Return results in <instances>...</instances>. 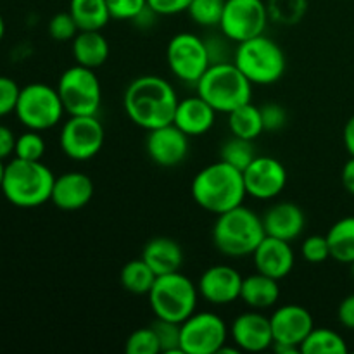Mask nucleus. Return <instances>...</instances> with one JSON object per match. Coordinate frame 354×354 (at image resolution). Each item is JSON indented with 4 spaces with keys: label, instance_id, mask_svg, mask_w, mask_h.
I'll use <instances>...</instances> for the list:
<instances>
[{
    "label": "nucleus",
    "instance_id": "c9c22d12",
    "mask_svg": "<svg viewBox=\"0 0 354 354\" xmlns=\"http://www.w3.org/2000/svg\"><path fill=\"white\" fill-rule=\"evenodd\" d=\"M152 328H154L156 335H158L161 353L183 354L182 349H180V324L156 318L154 324H152Z\"/></svg>",
    "mask_w": 354,
    "mask_h": 354
},
{
    "label": "nucleus",
    "instance_id": "c03bdc74",
    "mask_svg": "<svg viewBox=\"0 0 354 354\" xmlns=\"http://www.w3.org/2000/svg\"><path fill=\"white\" fill-rule=\"evenodd\" d=\"M337 318L342 327L354 330V294H349L348 297L341 301L337 310Z\"/></svg>",
    "mask_w": 354,
    "mask_h": 354
},
{
    "label": "nucleus",
    "instance_id": "79ce46f5",
    "mask_svg": "<svg viewBox=\"0 0 354 354\" xmlns=\"http://www.w3.org/2000/svg\"><path fill=\"white\" fill-rule=\"evenodd\" d=\"M259 109L265 131H280L287 124V111L280 104L268 102Z\"/></svg>",
    "mask_w": 354,
    "mask_h": 354
},
{
    "label": "nucleus",
    "instance_id": "f257e3e1",
    "mask_svg": "<svg viewBox=\"0 0 354 354\" xmlns=\"http://www.w3.org/2000/svg\"><path fill=\"white\" fill-rule=\"evenodd\" d=\"M123 106L131 123L149 131L173 123L178 95L168 80L145 75L138 76L128 85Z\"/></svg>",
    "mask_w": 354,
    "mask_h": 354
},
{
    "label": "nucleus",
    "instance_id": "5701e85b",
    "mask_svg": "<svg viewBox=\"0 0 354 354\" xmlns=\"http://www.w3.org/2000/svg\"><path fill=\"white\" fill-rule=\"evenodd\" d=\"M142 259L154 270L156 275L180 272L183 265V251L176 241L169 237H154L145 244Z\"/></svg>",
    "mask_w": 354,
    "mask_h": 354
},
{
    "label": "nucleus",
    "instance_id": "b1692460",
    "mask_svg": "<svg viewBox=\"0 0 354 354\" xmlns=\"http://www.w3.org/2000/svg\"><path fill=\"white\" fill-rule=\"evenodd\" d=\"M279 297V280L272 279V277H266L263 273L256 272L254 275H249L242 280L241 299L251 310H268V308L275 306Z\"/></svg>",
    "mask_w": 354,
    "mask_h": 354
},
{
    "label": "nucleus",
    "instance_id": "2f4dec72",
    "mask_svg": "<svg viewBox=\"0 0 354 354\" xmlns=\"http://www.w3.org/2000/svg\"><path fill=\"white\" fill-rule=\"evenodd\" d=\"M256 158L254 147H252V140H245V138H239L232 135L220 149V159L228 162L234 168L244 171L252 159Z\"/></svg>",
    "mask_w": 354,
    "mask_h": 354
},
{
    "label": "nucleus",
    "instance_id": "37998d69",
    "mask_svg": "<svg viewBox=\"0 0 354 354\" xmlns=\"http://www.w3.org/2000/svg\"><path fill=\"white\" fill-rule=\"evenodd\" d=\"M192 0H147V7L158 16H175L187 12Z\"/></svg>",
    "mask_w": 354,
    "mask_h": 354
},
{
    "label": "nucleus",
    "instance_id": "603ef678",
    "mask_svg": "<svg viewBox=\"0 0 354 354\" xmlns=\"http://www.w3.org/2000/svg\"><path fill=\"white\" fill-rule=\"evenodd\" d=\"M351 275H353V279H354V261L351 263Z\"/></svg>",
    "mask_w": 354,
    "mask_h": 354
},
{
    "label": "nucleus",
    "instance_id": "f704fd0d",
    "mask_svg": "<svg viewBox=\"0 0 354 354\" xmlns=\"http://www.w3.org/2000/svg\"><path fill=\"white\" fill-rule=\"evenodd\" d=\"M45 154V140L40 131L28 130L26 133L16 138V149L14 156L26 161H41Z\"/></svg>",
    "mask_w": 354,
    "mask_h": 354
},
{
    "label": "nucleus",
    "instance_id": "423d86ee",
    "mask_svg": "<svg viewBox=\"0 0 354 354\" xmlns=\"http://www.w3.org/2000/svg\"><path fill=\"white\" fill-rule=\"evenodd\" d=\"M234 64L252 85H273L286 73L287 59L282 47L263 33L237 44Z\"/></svg>",
    "mask_w": 354,
    "mask_h": 354
},
{
    "label": "nucleus",
    "instance_id": "412c9836",
    "mask_svg": "<svg viewBox=\"0 0 354 354\" xmlns=\"http://www.w3.org/2000/svg\"><path fill=\"white\" fill-rule=\"evenodd\" d=\"M266 235L292 242L299 237L306 225L304 211L296 203H277L270 206L261 216Z\"/></svg>",
    "mask_w": 354,
    "mask_h": 354
},
{
    "label": "nucleus",
    "instance_id": "1a4fd4ad",
    "mask_svg": "<svg viewBox=\"0 0 354 354\" xmlns=\"http://www.w3.org/2000/svg\"><path fill=\"white\" fill-rule=\"evenodd\" d=\"M14 113L28 130L45 131L59 124L66 109L57 88L45 83H30L21 88Z\"/></svg>",
    "mask_w": 354,
    "mask_h": 354
},
{
    "label": "nucleus",
    "instance_id": "cd10ccee",
    "mask_svg": "<svg viewBox=\"0 0 354 354\" xmlns=\"http://www.w3.org/2000/svg\"><path fill=\"white\" fill-rule=\"evenodd\" d=\"M330 256L339 263L351 265L354 261V216L335 221L327 232Z\"/></svg>",
    "mask_w": 354,
    "mask_h": 354
},
{
    "label": "nucleus",
    "instance_id": "ea45409f",
    "mask_svg": "<svg viewBox=\"0 0 354 354\" xmlns=\"http://www.w3.org/2000/svg\"><path fill=\"white\" fill-rule=\"evenodd\" d=\"M113 19L135 21L145 9L147 0H106Z\"/></svg>",
    "mask_w": 354,
    "mask_h": 354
},
{
    "label": "nucleus",
    "instance_id": "f03ea898",
    "mask_svg": "<svg viewBox=\"0 0 354 354\" xmlns=\"http://www.w3.org/2000/svg\"><path fill=\"white\" fill-rule=\"evenodd\" d=\"M192 197L207 213L221 214L244 204L245 183L241 169L216 161L201 169L192 180Z\"/></svg>",
    "mask_w": 354,
    "mask_h": 354
},
{
    "label": "nucleus",
    "instance_id": "49530a36",
    "mask_svg": "<svg viewBox=\"0 0 354 354\" xmlns=\"http://www.w3.org/2000/svg\"><path fill=\"white\" fill-rule=\"evenodd\" d=\"M342 183L344 189L354 196V156H351V159L342 168Z\"/></svg>",
    "mask_w": 354,
    "mask_h": 354
},
{
    "label": "nucleus",
    "instance_id": "c756f323",
    "mask_svg": "<svg viewBox=\"0 0 354 354\" xmlns=\"http://www.w3.org/2000/svg\"><path fill=\"white\" fill-rule=\"evenodd\" d=\"M303 354H346L348 346L337 332L330 328H313L301 344Z\"/></svg>",
    "mask_w": 354,
    "mask_h": 354
},
{
    "label": "nucleus",
    "instance_id": "f3484780",
    "mask_svg": "<svg viewBox=\"0 0 354 354\" xmlns=\"http://www.w3.org/2000/svg\"><path fill=\"white\" fill-rule=\"evenodd\" d=\"M230 337L239 351L261 353L273 346V332L270 317L258 313V310L242 313L232 322Z\"/></svg>",
    "mask_w": 354,
    "mask_h": 354
},
{
    "label": "nucleus",
    "instance_id": "bb28decb",
    "mask_svg": "<svg viewBox=\"0 0 354 354\" xmlns=\"http://www.w3.org/2000/svg\"><path fill=\"white\" fill-rule=\"evenodd\" d=\"M228 128L232 135L245 140H256L265 131L261 120V109L252 102L237 107L228 113Z\"/></svg>",
    "mask_w": 354,
    "mask_h": 354
},
{
    "label": "nucleus",
    "instance_id": "4be33fe9",
    "mask_svg": "<svg viewBox=\"0 0 354 354\" xmlns=\"http://www.w3.org/2000/svg\"><path fill=\"white\" fill-rule=\"evenodd\" d=\"M216 111L197 93L194 97L178 100L173 123L189 137H201L213 128Z\"/></svg>",
    "mask_w": 354,
    "mask_h": 354
},
{
    "label": "nucleus",
    "instance_id": "de8ad7c7",
    "mask_svg": "<svg viewBox=\"0 0 354 354\" xmlns=\"http://www.w3.org/2000/svg\"><path fill=\"white\" fill-rule=\"evenodd\" d=\"M342 138H344V145L348 149V152L354 156V114L348 120L344 127V133H342Z\"/></svg>",
    "mask_w": 354,
    "mask_h": 354
},
{
    "label": "nucleus",
    "instance_id": "09e8293b",
    "mask_svg": "<svg viewBox=\"0 0 354 354\" xmlns=\"http://www.w3.org/2000/svg\"><path fill=\"white\" fill-rule=\"evenodd\" d=\"M273 351L279 353V354H297L301 353L299 348L296 346H290V344H280V342H273Z\"/></svg>",
    "mask_w": 354,
    "mask_h": 354
},
{
    "label": "nucleus",
    "instance_id": "a19ab883",
    "mask_svg": "<svg viewBox=\"0 0 354 354\" xmlns=\"http://www.w3.org/2000/svg\"><path fill=\"white\" fill-rule=\"evenodd\" d=\"M19 92L21 88L12 78L0 76V118L16 111Z\"/></svg>",
    "mask_w": 354,
    "mask_h": 354
},
{
    "label": "nucleus",
    "instance_id": "72a5a7b5",
    "mask_svg": "<svg viewBox=\"0 0 354 354\" xmlns=\"http://www.w3.org/2000/svg\"><path fill=\"white\" fill-rule=\"evenodd\" d=\"M124 351L128 354H158L161 353V346H159L158 335H156L154 328L144 327L137 328L130 334L124 344Z\"/></svg>",
    "mask_w": 354,
    "mask_h": 354
},
{
    "label": "nucleus",
    "instance_id": "4c0bfd02",
    "mask_svg": "<svg viewBox=\"0 0 354 354\" xmlns=\"http://www.w3.org/2000/svg\"><path fill=\"white\" fill-rule=\"evenodd\" d=\"M301 254L308 263H313V265L332 258L327 235H311V237L304 239L303 245H301Z\"/></svg>",
    "mask_w": 354,
    "mask_h": 354
},
{
    "label": "nucleus",
    "instance_id": "f8f14e48",
    "mask_svg": "<svg viewBox=\"0 0 354 354\" xmlns=\"http://www.w3.org/2000/svg\"><path fill=\"white\" fill-rule=\"evenodd\" d=\"M166 61L173 75L190 85H196L211 66L206 41L194 33H176L166 48Z\"/></svg>",
    "mask_w": 354,
    "mask_h": 354
},
{
    "label": "nucleus",
    "instance_id": "a211bd4d",
    "mask_svg": "<svg viewBox=\"0 0 354 354\" xmlns=\"http://www.w3.org/2000/svg\"><path fill=\"white\" fill-rule=\"evenodd\" d=\"M273 332V342L290 344L301 348L304 339L315 328L313 317L306 308L299 304H286L277 308L275 313L270 317Z\"/></svg>",
    "mask_w": 354,
    "mask_h": 354
},
{
    "label": "nucleus",
    "instance_id": "3c124183",
    "mask_svg": "<svg viewBox=\"0 0 354 354\" xmlns=\"http://www.w3.org/2000/svg\"><path fill=\"white\" fill-rule=\"evenodd\" d=\"M3 35H6V21H3L2 14H0V40L3 38Z\"/></svg>",
    "mask_w": 354,
    "mask_h": 354
},
{
    "label": "nucleus",
    "instance_id": "c85d7f7f",
    "mask_svg": "<svg viewBox=\"0 0 354 354\" xmlns=\"http://www.w3.org/2000/svg\"><path fill=\"white\" fill-rule=\"evenodd\" d=\"M156 279H158V275L154 273V270H152L142 258L128 261L127 265L121 268L120 273V280L123 289L131 294H137V296H144V294L151 292Z\"/></svg>",
    "mask_w": 354,
    "mask_h": 354
},
{
    "label": "nucleus",
    "instance_id": "39448f33",
    "mask_svg": "<svg viewBox=\"0 0 354 354\" xmlns=\"http://www.w3.org/2000/svg\"><path fill=\"white\" fill-rule=\"evenodd\" d=\"M196 88L216 113L228 114L252 99V83L234 62L211 64L196 83Z\"/></svg>",
    "mask_w": 354,
    "mask_h": 354
},
{
    "label": "nucleus",
    "instance_id": "473e14b6",
    "mask_svg": "<svg viewBox=\"0 0 354 354\" xmlns=\"http://www.w3.org/2000/svg\"><path fill=\"white\" fill-rule=\"evenodd\" d=\"M223 6L225 0H192L187 12L199 26L214 28L220 26Z\"/></svg>",
    "mask_w": 354,
    "mask_h": 354
},
{
    "label": "nucleus",
    "instance_id": "e433bc0d",
    "mask_svg": "<svg viewBox=\"0 0 354 354\" xmlns=\"http://www.w3.org/2000/svg\"><path fill=\"white\" fill-rule=\"evenodd\" d=\"M78 33L80 28L69 10H66V12H57L50 21H48V35H50L52 40L73 41V38Z\"/></svg>",
    "mask_w": 354,
    "mask_h": 354
},
{
    "label": "nucleus",
    "instance_id": "aec40b11",
    "mask_svg": "<svg viewBox=\"0 0 354 354\" xmlns=\"http://www.w3.org/2000/svg\"><path fill=\"white\" fill-rule=\"evenodd\" d=\"M93 182L82 171H68L55 176L50 203L62 211H78L93 197Z\"/></svg>",
    "mask_w": 354,
    "mask_h": 354
},
{
    "label": "nucleus",
    "instance_id": "6e6552de",
    "mask_svg": "<svg viewBox=\"0 0 354 354\" xmlns=\"http://www.w3.org/2000/svg\"><path fill=\"white\" fill-rule=\"evenodd\" d=\"M57 92L69 116H97L102 104V86L95 69L85 66L66 69L59 78Z\"/></svg>",
    "mask_w": 354,
    "mask_h": 354
},
{
    "label": "nucleus",
    "instance_id": "2eb2a0df",
    "mask_svg": "<svg viewBox=\"0 0 354 354\" xmlns=\"http://www.w3.org/2000/svg\"><path fill=\"white\" fill-rule=\"evenodd\" d=\"M189 135L183 133L175 123L149 130L145 151L149 158L162 168H173L189 156Z\"/></svg>",
    "mask_w": 354,
    "mask_h": 354
},
{
    "label": "nucleus",
    "instance_id": "6ab92c4d",
    "mask_svg": "<svg viewBox=\"0 0 354 354\" xmlns=\"http://www.w3.org/2000/svg\"><path fill=\"white\" fill-rule=\"evenodd\" d=\"M252 261L256 272L275 280H282L292 272L296 256L290 248V242L266 235L252 252Z\"/></svg>",
    "mask_w": 354,
    "mask_h": 354
},
{
    "label": "nucleus",
    "instance_id": "58836bf2",
    "mask_svg": "<svg viewBox=\"0 0 354 354\" xmlns=\"http://www.w3.org/2000/svg\"><path fill=\"white\" fill-rule=\"evenodd\" d=\"M209 55L211 64H220V62H234L235 48L230 47V38L221 35H211L209 38H204Z\"/></svg>",
    "mask_w": 354,
    "mask_h": 354
},
{
    "label": "nucleus",
    "instance_id": "ddd939ff",
    "mask_svg": "<svg viewBox=\"0 0 354 354\" xmlns=\"http://www.w3.org/2000/svg\"><path fill=\"white\" fill-rule=\"evenodd\" d=\"M106 138L97 116H69L59 135L61 151L73 161H88L100 152Z\"/></svg>",
    "mask_w": 354,
    "mask_h": 354
},
{
    "label": "nucleus",
    "instance_id": "9d476101",
    "mask_svg": "<svg viewBox=\"0 0 354 354\" xmlns=\"http://www.w3.org/2000/svg\"><path fill=\"white\" fill-rule=\"evenodd\" d=\"M228 334L223 318L211 311H196L180 324V349L183 354H216L227 344Z\"/></svg>",
    "mask_w": 354,
    "mask_h": 354
},
{
    "label": "nucleus",
    "instance_id": "7ed1b4c3",
    "mask_svg": "<svg viewBox=\"0 0 354 354\" xmlns=\"http://www.w3.org/2000/svg\"><path fill=\"white\" fill-rule=\"evenodd\" d=\"M211 237L221 254L228 258H245L252 256L266 237V232L261 216L241 204L227 213L218 214Z\"/></svg>",
    "mask_w": 354,
    "mask_h": 354
},
{
    "label": "nucleus",
    "instance_id": "7c9ffc66",
    "mask_svg": "<svg viewBox=\"0 0 354 354\" xmlns=\"http://www.w3.org/2000/svg\"><path fill=\"white\" fill-rule=\"evenodd\" d=\"M268 16L282 26H294L304 17L308 9L306 0H266Z\"/></svg>",
    "mask_w": 354,
    "mask_h": 354
},
{
    "label": "nucleus",
    "instance_id": "9b49d317",
    "mask_svg": "<svg viewBox=\"0 0 354 354\" xmlns=\"http://www.w3.org/2000/svg\"><path fill=\"white\" fill-rule=\"evenodd\" d=\"M266 0H225L220 30L234 44L263 35L268 24Z\"/></svg>",
    "mask_w": 354,
    "mask_h": 354
},
{
    "label": "nucleus",
    "instance_id": "4468645a",
    "mask_svg": "<svg viewBox=\"0 0 354 354\" xmlns=\"http://www.w3.org/2000/svg\"><path fill=\"white\" fill-rule=\"evenodd\" d=\"M248 196L259 201H272L282 194L287 185V169L272 156H256L242 171Z\"/></svg>",
    "mask_w": 354,
    "mask_h": 354
},
{
    "label": "nucleus",
    "instance_id": "a18cd8bd",
    "mask_svg": "<svg viewBox=\"0 0 354 354\" xmlns=\"http://www.w3.org/2000/svg\"><path fill=\"white\" fill-rule=\"evenodd\" d=\"M16 138L14 137L12 130L3 124H0V159H7L10 154H14V149H16Z\"/></svg>",
    "mask_w": 354,
    "mask_h": 354
},
{
    "label": "nucleus",
    "instance_id": "20e7f679",
    "mask_svg": "<svg viewBox=\"0 0 354 354\" xmlns=\"http://www.w3.org/2000/svg\"><path fill=\"white\" fill-rule=\"evenodd\" d=\"M54 182V173L41 161L14 158L6 165L2 192L12 206L30 209L50 201Z\"/></svg>",
    "mask_w": 354,
    "mask_h": 354
},
{
    "label": "nucleus",
    "instance_id": "a878e982",
    "mask_svg": "<svg viewBox=\"0 0 354 354\" xmlns=\"http://www.w3.org/2000/svg\"><path fill=\"white\" fill-rule=\"evenodd\" d=\"M68 10L75 17L80 31H100L113 19L106 0H71Z\"/></svg>",
    "mask_w": 354,
    "mask_h": 354
},
{
    "label": "nucleus",
    "instance_id": "0eeeda50",
    "mask_svg": "<svg viewBox=\"0 0 354 354\" xmlns=\"http://www.w3.org/2000/svg\"><path fill=\"white\" fill-rule=\"evenodd\" d=\"M147 296L156 318L182 324L196 313L199 289L189 277L173 272L159 275Z\"/></svg>",
    "mask_w": 354,
    "mask_h": 354
},
{
    "label": "nucleus",
    "instance_id": "8fccbe9b",
    "mask_svg": "<svg viewBox=\"0 0 354 354\" xmlns=\"http://www.w3.org/2000/svg\"><path fill=\"white\" fill-rule=\"evenodd\" d=\"M3 173H6V162L0 159V190H2V182H3Z\"/></svg>",
    "mask_w": 354,
    "mask_h": 354
},
{
    "label": "nucleus",
    "instance_id": "dca6fc26",
    "mask_svg": "<svg viewBox=\"0 0 354 354\" xmlns=\"http://www.w3.org/2000/svg\"><path fill=\"white\" fill-rule=\"evenodd\" d=\"M242 275L228 265H214L204 270L197 282L199 296L207 303L225 306L241 299Z\"/></svg>",
    "mask_w": 354,
    "mask_h": 354
},
{
    "label": "nucleus",
    "instance_id": "393cba45",
    "mask_svg": "<svg viewBox=\"0 0 354 354\" xmlns=\"http://www.w3.org/2000/svg\"><path fill=\"white\" fill-rule=\"evenodd\" d=\"M73 57L80 66L90 69L100 68L109 57V41L99 30L80 31L73 38Z\"/></svg>",
    "mask_w": 354,
    "mask_h": 354
}]
</instances>
